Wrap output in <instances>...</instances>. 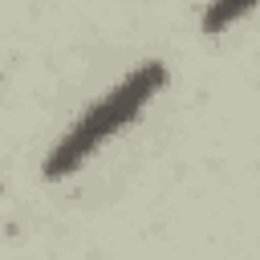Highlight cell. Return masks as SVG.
<instances>
[{"label":"cell","mask_w":260,"mask_h":260,"mask_svg":"<svg viewBox=\"0 0 260 260\" xmlns=\"http://www.w3.org/2000/svg\"><path fill=\"white\" fill-rule=\"evenodd\" d=\"M256 8V0H211L207 8H203V32H223L228 24H236V20H244L248 12Z\"/></svg>","instance_id":"2"},{"label":"cell","mask_w":260,"mask_h":260,"mask_svg":"<svg viewBox=\"0 0 260 260\" xmlns=\"http://www.w3.org/2000/svg\"><path fill=\"white\" fill-rule=\"evenodd\" d=\"M167 81H171V69L158 57H146V61L130 65V73H122L102 98H93L57 134V142L49 146V154L41 162V179L45 183H61V179L77 175L106 142H114L122 130H130L150 110V102L167 89Z\"/></svg>","instance_id":"1"}]
</instances>
